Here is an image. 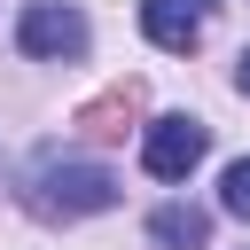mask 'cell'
I'll use <instances>...</instances> for the list:
<instances>
[{"mask_svg":"<svg viewBox=\"0 0 250 250\" xmlns=\"http://www.w3.org/2000/svg\"><path fill=\"white\" fill-rule=\"evenodd\" d=\"M23 203H31L39 219H94V211L117 203V172L78 164V156H39V164L23 172Z\"/></svg>","mask_w":250,"mask_h":250,"instance_id":"1","label":"cell"},{"mask_svg":"<svg viewBox=\"0 0 250 250\" xmlns=\"http://www.w3.org/2000/svg\"><path fill=\"white\" fill-rule=\"evenodd\" d=\"M86 16L70 8V0H31L23 16H16V47L31 55V62H62V55H86Z\"/></svg>","mask_w":250,"mask_h":250,"instance_id":"2","label":"cell"},{"mask_svg":"<svg viewBox=\"0 0 250 250\" xmlns=\"http://www.w3.org/2000/svg\"><path fill=\"white\" fill-rule=\"evenodd\" d=\"M203 148H211V125H203V117H180V109L141 133V164H148L156 180H188V172L203 164Z\"/></svg>","mask_w":250,"mask_h":250,"instance_id":"3","label":"cell"},{"mask_svg":"<svg viewBox=\"0 0 250 250\" xmlns=\"http://www.w3.org/2000/svg\"><path fill=\"white\" fill-rule=\"evenodd\" d=\"M211 23V0H141V31L164 47V55H188Z\"/></svg>","mask_w":250,"mask_h":250,"instance_id":"4","label":"cell"},{"mask_svg":"<svg viewBox=\"0 0 250 250\" xmlns=\"http://www.w3.org/2000/svg\"><path fill=\"white\" fill-rule=\"evenodd\" d=\"M148 234H156L164 250H203V242H211V211H195V203H156V211H148Z\"/></svg>","mask_w":250,"mask_h":250,"instance_id":"5","label":"cell"},{"mask_svg":"<svg viewBox=\"0 0 250 250\" xmlns=\"http://www.w3.org/2000/svg\"><path fill=\"white\" fill-rule=\"evenodd\" d=\"M219 211H234V219H250V156L219 172Z\"/></svg>","mask_w":250,"mask_h":250,"instance_id":"6","label":"cell"},{"mask_svg":"<svg viewBox=\"0 0 250 250\" xmlns=\"http://www.w3.org/2000/svg\"><path fill=\"white\" fill-rule=\"evenodd\" d=\"M234 86H242V94H250V55H242V70H234Z\"/></svg>","mask_w":250,"mask_h":250,"instance_id":"7","label":"cell"}]
</instances>
